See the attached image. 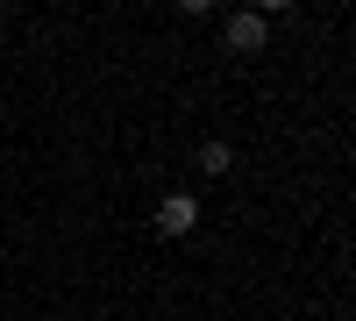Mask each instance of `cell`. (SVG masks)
<instances>
[{
	"mask_svg": "<svg viewBox=\"0 0 356 321\" xmlns=\"http://www.w3.org/2000/svg\"><path fill=\"white\" fill-rule=\"evenodd\" d=\"M193 228H200V200L193 193H171L157 208V236H193Z\"/></svg>",
	"mask_w": 356,
	"mask_h": 321,
	"instance_id": "1",
	"label": "cell"
},
{
	"mask_svg": "<svg viewBox=\"0 0 356 321\" xmlns=\"http://www.w3.org/2000/svg\"><path fill=\"white\" fill-rule=\"evenodd\" d=\"M228 50H264V15H235L228 22Z\"/></svg>",
	"mask_w": 356,
	"mask_h": 321,
	"instance_id": "2",
	"label": "cell"
},
{
	"mask_svg": "<svg viewBox=\"0 0 356 321\" xmlns=\"http://www.w3.org/2000/svg\"><path fill=\"white\" fill-rule=\"evenodd\" d=\"M228 164H235L228 143H200V171H228Z\"/></svg>",
	"mask_w": 356,
	"mask_h": 321,
	"instance_id": "3",
	"label": "cell"
}]
</instances>
